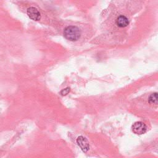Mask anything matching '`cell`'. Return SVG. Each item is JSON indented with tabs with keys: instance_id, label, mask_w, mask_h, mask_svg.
I'll list each match as a JSON object with an SVG mask.
<instances>
[{
	"instance_id": "2",
	"label": "cell",
	"mask_w": 158,
	"mask_h": 158,
	"mask_svg": "<svg viewBox=\"0 0 158 158\" xmlns=\"http://www.w3.org/2000/svg\"><path fill=\"white\" fill-rule=\"evenodd\" d=\"M132 130L136 135H143L147 131V126L143 122L138 121L132 125Z\"/></svg>"
},
{
	"instance_id": "1",
	"label": "cell",
	"mask_w": 158,
	"mask_h": 158,
	"mask_svg": "<svg viewBox=\"0 0 158 158\" xmlns=\"http://www.w3.org/2000/svg\"><path fill=\"white\" fill-rule=\"evenodd\" d=\"M64 37L69 41L75 42L80 38L82 32L80 29L76 26H68L64 30Z\"/></svg>"
},
{
	"instance_id": "6",
	"label": "cell",
	"mask_w": 158,
	"mask_h": 158,
	"mask_svg": "<svg viewBox=\"0 0 158 158\" xmlns=\"http://www.w3.org/2000/svg\"><path fill=\"white\" fill-rule=\"evenodd\" d=\"M148 102L150 104H157V93H152L149 98H148Z\"/></svg>"
},
{
	"instance_id": "7",
	"label": "cell",
	"mask_w": 158,
	"mask_h": 158,
	"mask_svg": "<svg viewBox=\"0 0 158 158\" xmlns=\"http://www.w3.org/2000/svg\"><path fill=\"white\" fill-rule=\"evenodd\" d=\"M70 92H71V88H69V87H67V88L64 89V90H61V92H60V93H61V95L62 96H66V95H67V94H69V93Z\"/></svg>"
},
{
	"instance_id": "4",
	"label": "cell",
	"mask_w": 158,
	"mask_h": 158,
	"mask_svg": "<svg viewBox=\"0 0 158 158\" xmlns=\"http://www.w3.org/2000/svg\"><path fill=\"white\" fill-rule=\"evenodd\" d=\"M27 13L30 19H31L33 21H38L41 19L40 13L38 11V10L37 8L34 7H31L28 8Z\"/></svg>"
},
{
	"instance_id": "5",
	"label": "cell",
	"mask_w": 158,
	"mask_h": 158,
	"mask_svg": "<svg viewBox=\"0 0 158 158\" xmlns=\"http://www.w3.org/2000/svg\"><path fill=\"white\" fill-rule=\"evenodd\" d=\"M116 24L118 27L121 28H124L129 24V21L128 19L124 16H118L116 19Z\"/></svg>"
},
{
	"instance_id": "3",
	"label": "cell",
	"mask_w": 158,
	"mask_h": 158,
	"mask_svg": "<svg viewBox=\"0 0 158 158\" xmlns=\"http://www.w3.org/2000/svg\"><path fill=\"white\" fill-rule=\"evenodd\" d=\"M77 143L84 153L88 152L90 150V144L86 138L83 136H79L77 138Z\"/></svg>"
}]
</instances>
